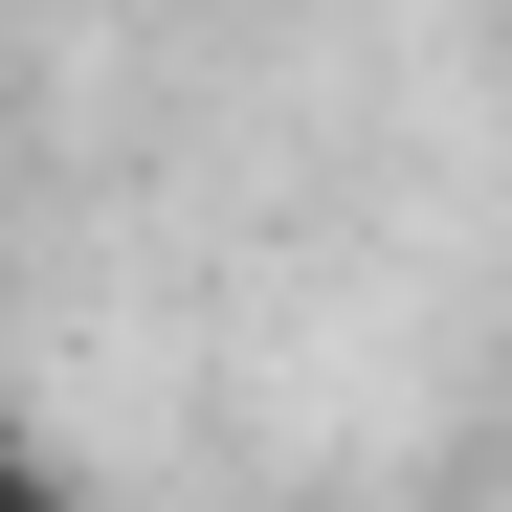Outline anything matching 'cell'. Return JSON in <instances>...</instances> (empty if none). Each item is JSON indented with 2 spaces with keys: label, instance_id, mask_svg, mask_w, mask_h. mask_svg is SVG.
Instances as JSON below:
<instances>
[{
  "label": "cell",
  "instance_id": "cell-1",
  "mask_svg": "<svg viewBox=\"0 0 512 512\" xmlns=\"http://www.w3.org/2000/svg\"><path fill=\"white\" fill-rule=\"evenodd\" d=\"M0 512H90V490H67V468L23 446V423H0Z\"/></svg>",
  "mask_w": 512,
  "mask_h": 512
}]
</instances>
